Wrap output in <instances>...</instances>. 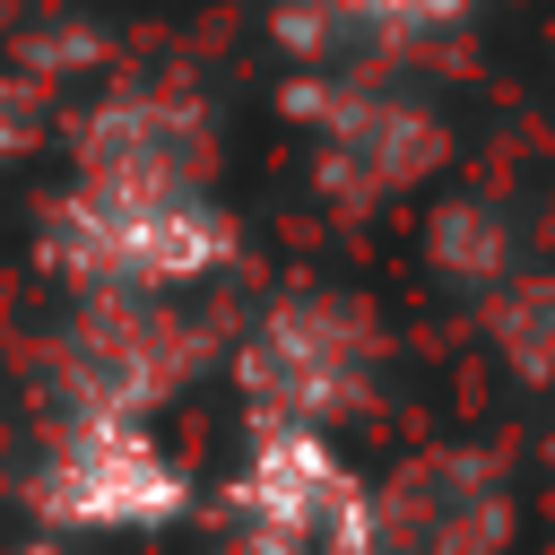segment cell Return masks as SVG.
<instances>
[{
  "mask_svg": "<svg viewBox=\"0 0 555 555\" xmlns=\"http://www.w3.org/2000/svg\"><path fill=\"white\" fill-rule=\"evenodd\" d=\"M477 0H321V17L338 35H382V43H425L442 26H460Z\"/></svg>",
  "mask_w": 555,
  "mask_h": 555,
  "instance_id": "obj_8",
  "label": "cell"
},
{
  "mask_svg": "<svg viewBox=\"0 0 555 555\" xmlns=\"http://www.w3.org/2000/svg\"><path fill=\"white\" fill-rule=\"evenodd\" d=\"M0 555H87V546H69V538H17V546H0Z\"/></svg>",
  "mask_w": 555,
  "mask_h": 555,
  "instance_id": "obj_10",
  "label": "cell"
},
{
  "mask_svg": "<svg viewBox=\"0 0 555 555\" xmlns=\"http://www.w3.org/2000/svg\"><path fill=\"white\" fill-rule=\"evenodd\" d=\"M199 330L165 295H69V321L52 338V408L156 416L199 373Z\"/></svg>",
  "mask_w": 555,
  "mask_h": 555,
  "instance_id": "obj_5",
  "label": "cell"
},
{
  "mask_svg": "<svg viewBox=\"0 0 555 555\" xmlns=\"http://www.w3.org/2000/svg\"><path fill=\"white\" fill-rule=\"evenodd\" d=\"M35 260L61 295H191L243 260V225L208 182L69 173L35 208Z\"/></svg>",
  "mask_w": 555,
  "mask_h": 555,
  "instance_id": "obj_1",
  "label": "cell"
},
{
  "mask_svg": "<svg viewBox=\"0 0 555 555\" xmlns=\"http://www.w3.org/2000/svg\"><path fill=\"white\" fill-rule=\"evenodd\" d=\"M286 104L312 121L321 173H330V191H347V199L408 191V182L434 165V139H442L408 95H390V87H373V78H356V69H321V78L295 87Z\"/></svg>",
  "mask_w": 555,
  "mask_h": 555,
  "instance_id": "obj_6",
  "label": "cell"
},
{
  "mask_svg": "<svg viewBox=\"0 0 555 555\" xmlns=\"http://www.w3.org/2000/svg\"><path fill=\"white\" fill-rule=\"evenodd\" d=\"M69 173H113V182H208L217 173V121L173 95V87H113L104 104L78 113Z\"/></svg>",
  "mask_w": 555,
  "mask_h": 555,
  "instance_id": "obj_7",
  "label": "cell"
},
{
  "mask_svg": "<svg viewBox=\"0 0 555 555\" xmlns=\"http://www.w3.org/2000/svg\"><path fill=\"white\" fill-rule=\"evenodd\" d=\"M17 503H26L35 538H69V546L156 538V529H173V520L199 512V477L156 434V416L52 408L43 434H35V451H26Z\"/></svg>",
  "mask_w": 555,
  "mask_h": 555,
  "instance_id": "obj_2",
  "label": "cell"
},
{
  "mask_svg": "<svg viewBox=\"0 0 555 555\" xmlns=\"http://www.w3.org/2000/svg\"><path fill=\"white\" fill-rule=\"evenodd\" d=\"M382 321L356 295L330 286H286L251 312L234 338V399L243 425H356L382 390Z\"/></svg>",
  "mask_w": 555,
  "mask_h": 555,
  "instance_id": "obj_3",
  "label": "cell"
},
{
  "mask_svg": "<svg viewBox=\"0 0 555 555\" xmlns=\"http://www.w3.org/2000/svg\"><path fill=\"white\" fill-rule=\"evenodd\" d=\"M217 512L234 529H269L304 555H382L373 477L321 425H243V451L217 477Z\"/></svg>",
  "mask_w": 555,
  "mask_h": 555,
  "instance_id": "obj_4",
  "label": "cell"
},
{
  "mask_svg": "<svg viewBox=\"0 0 555 555\" xmlns=\"http://www.w3.org/2000/svg\"><path fill=\"white\" fill-rule=\"evenodd\" d=\"M208 555H304V546H286V538H269V529H234V520H225Z\"/></svg>",
  "mask_w": 555,
  "mask_h": 555,
  "instance_id": "obj_9",
  "label": "cell"
}]
</instances>
